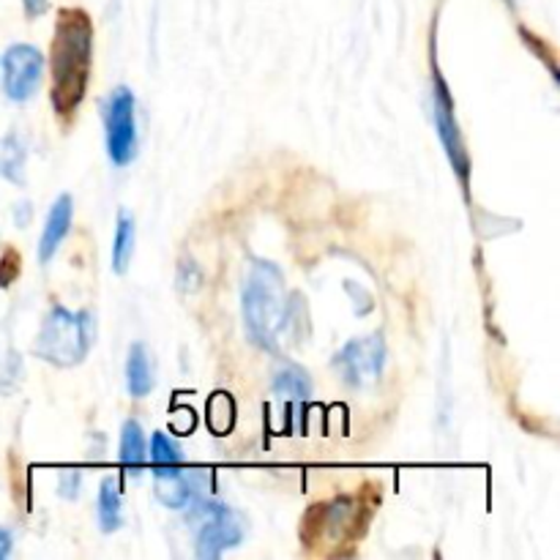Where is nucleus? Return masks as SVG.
Wrapping results in <instances>:
<instances>
[{
    "label": "nucleus",
    "instance_id": "nucleus-1",
    "mask_svg": "<svg viewBox=\"0 0 560 560\" xmlns=\"http://www.w3.org/2000/svg\"><path fill=\"white\" fill-rule=\"evenodd\" d=\"M93 69V22L85 9H60L55 22L52 47H49V71L52 91L49 102L58 118L69 124L88 93Z\"/></svg>",
    "mask_w": 560,
    "mask_h": 560
},
{
    "label": "nucleus",
    "instance_id": "nucleus-2",
    "mask_svg": "<svg viewBox=\"0 0 560 560\" xmlns=\"http://www.w3.org/2000/svg\"><path fill=\"white\" fill-rule=\"evenodd\" d=\"M244 306L246 334L257 348L268 353H279V337H282L284 310H288V293H284V279L273 262L252 260L249 271L244 277Z\"/></svg>",
    "mask_w": 560,
    "mask_h": 560
},
{
    "label": "nucleus",
    "instance_id": "nucleus-3",
    "mask_svg": "<svg viewBox=\"0 0 560 560\" xmlns=\"http://www.w3.org/2000/svg\"><path fill=\"white\" fill-rule=\"evenodd\" d=\"M93 339H96V320L91 312H71L66 306L52 304L36 334L33 355L58 370H71L85 361L93 348Z\"/></svg>",
    "mask_w": 560,
    "mask_h": 560
},
{
    "label": "nucleus",
    "instance_id": "nucleus-4",
    "mask_svg": "<svg viewBox=\"0 0 560 560\" xmlns=\"http://www.w3.org/2000/svg\"><path fill=\"white\" fill-rule=\"evenodd\" d=\"M137 98L131 88L118 85L102 102L104 137H107V156L115 167H126L137 159L140 135H137Z\"/></svg>",
    "mask_w": 560,
    "mask_h": 560
},
{
    "label": "nucleus",
    "instance_id": "nucleus-5",
    "mask_svg": "<svg viewBox=\"0 0 560 560\" xmlns=\"http://www.w3.org/2000/svg\"><path fill=\"white\" fill-rule=\"evenodd\" d=\"M432 120H435L438 137H441V145L446 151L448 162H452L454 175H457L459 186L468 195L470 191V156L468 148H465L463 131H459L457 113H454V98L452 91L446 85V77L441 74V69H432Z\"/></svg>",
    "mask_w": 560,
    "mask_h": 560
},
{
    "label": "nucleus",
    "instance_id": "nucleus-6",
    "mask_svg": "<svg viewBox=\"0 0 560 560\" xmlns=\"http://www.w3.org/2000/svg\"><path fill=\"white\" fill-rule=\"evenodd\" d=\"M197 517H202L200 530H197V558L217 560L222 552L233 550L244 541V523L224 503L200 501Z\"/></svg>",
    "mask_w": 560,
    "mask_h": 560
},
{
    "label": "nucleus",
    "instance_id": "nucleus-7",
    "mask_svg": "<svg viewBox=\"0 0 560 560\" xmlns=\"http://www.w3.org/2000/svg\"><path fill=\"white\" fill-rule=\"evenodd\" d=\"M334 370L342 377L348 386L359 388L366 383L377 381L386 366V342L381 334H370V337L350 339L337 355H334Z\"/></svg>",
    "mask_w": 560,
    "mask_h": 560
},
{
    "label": "nucleus",
    "instance_id": "nucleus-8",
    "mask_svg": "<svg viewBox=\"0 0 560 560\" xmlns=\"http://www.w3.org/2000/svg\"><path fill=\"white\" fill-rule=\"evenodd\" d=\"M3 93L11 102L22 104L38 91L44 74V55L33 44H11L0 58Z\"/></svg>",
    "mask_w": 560,
    "mask_h": 560
},
{
    "label": "nucleus",
    "instance_id": "nucleus-9",
    "mask_svg": "<svg viewBox=\"0 0 560 560\" xmlns=\"http://www.w3.org/2000/svg\"><path fill=\"white\" fill-rule=\"evenodd\" d=\"M206 479L195 470H186L184 465L167 470H153V492L156 501L167 509H186L202 498Z\"/></svg>",
    "mask_w": 560,
    "mask_h": 560
},
{
    "label": "nucleus",
    "instance_id": "nucleus-10",
    "mask_svg": "<svg viewBox=\"0 0 560 560\" xmlns=\"http://www.w3.org/2000/svg\"><path fill=\"white\" fill-rule=\"evenodd\" d=\"M71 219H74V200L71 195H60L58 200L52 202L47 213V222H44V233L38 238V260L47 266L55 255H58L60 244L66 241L71 230Z\"/></svg>",
    "mask_w": 560,
    "mask_h": 560
},
{
    "label": "nucleus",
    "instance_id": "nucleus-11",
    "mask_svg": "<svg viewBox=\"0 0 560 560\" xmlns=\"http://www.w3.org/2000/svg\"><path fill=\"white\" fill-rule=\"evenodd\" d=\"M126 388L135 399H142L153 388V364L151 353L142 342H135L126 355Z\"/></svg>",
    "mask_w": 560,
    "mask_h": 560
},
{
    "label": "nucleus",
    "instance_id": "nucleus-12",
    "mask_svg": "<svg viewBox=\"0 0 560 560\" xmlns=\"http://www.w3.org/2000/svg\"><path fill=\"white\" fill-rule=\"evenodd\" d=\"M135 238L137 224L126 208L118 211V222H115V238H113V271L118 277H126L131 266V255H135Z\"/></svg>",
    "mask_w": 560,
    "mask_h": 560
},
{
    "label": "nucleus",
    "instance_id": "nucleus-13",
    "mask_svg": "<svg viewBox=\"0 0 560 560\" xmlns=\"http://www.w3.org/2000/svg\"><path fill=\"white\" fill-rule=\"evenodd\" d=\"M98 528L102 534H115L124 525V506H120L118 479H104L98 487Z\"/></svg>",
    "mask_w": 560,
    "mask_h": 560
},
{
    "label": "nucleus",
    "instance_id": "nucleus-14",
    "mask_svg": "<svg viewBox=\"0 0 560 560\" xmlns=\"http://www.w3.org/2000/svg\"><path fill=\"white\" fill-rule=\"evenodd\" d=\"M25 145L14 131L0 137V178L14 186H25Z\"/></svg>",
    "mask_w": 560,
    "mask_h": 560
},
{
    "label": "nucleus",
    "instance_id": "nucleus-15",
    "mask_svg": "<svg viewBox=\"0 0 560 560\" xmlns=\"http://www.w3.org/2000/svg\"><path fill=\"white\" fill-rule=\"evenodd\" d=\"M120 465L131 474H140L145 468V435H142V427L135 419L124 421L120 427Z\"/></svg>",
    "mask_w": 560,
    "mask_h": 560
},
{
    "label": "nucleus",
    "instance_id": "nucleus-16",
    "mask_svg": "<svg viewBox=\"0 0 560 560\" xmlns=\"http://www.w3.org/2000/svg\"><path fill=\"white\" fill-rule=\"evenodd\" d=\"M273 394L293 399V402H306L312 397V377L295 364L282 366L273 375Z\"/></svg>",
    "mask_w": 560,
    "mask_h": 560
},
{
    "label": "nucleus",
    "instance_id": "nucleus-17",
    "mask_svg": "<svg viewBox=\"0 0 560 560\" xmlns=\"http://www.w3.org/2000/svg\"><path fill=\"white\" fill-rule=\"evenodd\" d=\"M151 463L153 470H167L184 465V457H180V448L170 441L164 432H156L151 438Z\"/></svg>",
    "mask_w": 560,
    "mask_h": 560
},
{
    "label": "nucleus",
    "instance_id": "nucleus-18",
    "mask_svg": "<svg viewBox=\"0 0 560 560\" xmlns=\"http://www.w3.org/2000/svg\"><path fill=\"white\" fill-rule=\"evenodd\" d=\"M16 273H20V252L5 249L3 257H0V290L9 288L16 279Z\"/></svg>",
    "mask_w": 560,
    "mask_h": 560
},
{
    "label": "nucleus",
    "instance_id": "nucleus-19",
    "mask_svg": "<svg viewBox=\"0 0 560 560\" xmlns=\"http://www.w3.org/2000/svg\"><path fill=\"white\" fill-rule=\"evenodd\" d=\"M80 487H82V476L77 474V470H66L63 476H60V481H58V492L63 498H77V492H80Z\"/></svg>",
    "mask_w": 560,
    "mask_h": 560
},
{
    "label": "nucleus",
    "instance_id": "nucleus-20",
    "mask_svg": "<svg viewBox=\"0 0 560 560\" xmlns=\"http://www.w3.org/2000/svg\"><path fill=\"white\" fill-rule=\"evenodd\" d=\"M22 9H25L27 20H36V16L47 14L49 0H22Z\"/></svg>",
    "mask_w": 560,
    "mask_h": 560
},
{
    "label": "nucleus",
    "instance_id": "nucleus-21",
    "mask_svg": "<svg viewBox=\"0 0 560 560\" xmlns=\"http://www.w3.org/2000/svg\"><path fill=\"white\" fill-rule=\"evenodd\" d=\"M11 550H14V539H11L9 530L0 528V560L9 558V556H11Z\"/></svg>",
    "mask_w": 560,
    "mask_h": 560
},
{
    "label": "nucleus",
    "instance_id": "nucleus-22",
    "mask_svg": "<svg viewBox=\"0 0 560 560\" xmlns=\"http://www.w3.org/2000/svg\"><path fill=\"white\" fill-rule=\"evenodd\" d=\"M14 219H16V224H20V228H25L27 219H31V202H20V206H16V211H14Z\"/></svg>",
    "mask_w": 560,
    "mask_h": 560
}]
</instances>
